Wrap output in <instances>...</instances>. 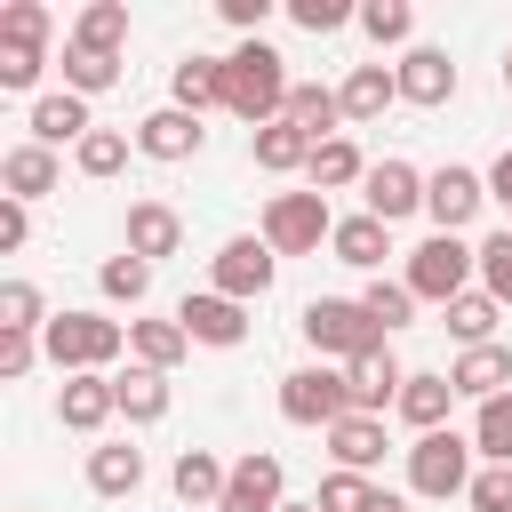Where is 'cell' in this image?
I'll return each instance as SVG.
<instances>
[{
  "label": "cell",
  "instance_id": "1",
  "mask_svg": "<svg viewBox=\"0 0 512 512\" xmlns=\"http://www.w3.org/2000/svg\"><path fill=\"white\" fill-rule=\"evenodd\" d=\"M288 56L280 48H264V40H240L232 56H224V112H240L248 128H272V120H288Z\"/></svg>",
  "mask_w": 512,
  "mask_h": 512
},
{
  "label": "cell",
  "instance_id": "2",
  "mask_svg": "<svg viewBox=\"0 0 512 512\" xmlns=\"http://www.w3.org/2000/svg\"><path fill=\"white\" fill-rule=\"evenodd\" d=\"M128 344V328L120 320H104V312H56L48 328H40V352L64 368V376H104V360Z\"/></svg>",
  "mask_w": 512,
  "mask_h": 512
},
{
  "label": "cell",
  "instance_id": "3",
  "mask_svg": "<svg viewBox=\"0 0 512 512\" xmlns=\"http://www.w3.org/2000/svg\"><path fill=\"white\" fill-rule=\"evenodd\" d=\"M296 328H304V344H312V352H328V360H344V368H352L360 352H376V344H384V328L368 320V304H360V296H312Z\"/></svg>",
  "mask_w": 512,
  "mask_h": 512
},
{
  "label": "cell",
  "instance_id": "4",
  "mask_svg": "<svg viewBox=\"0 0 512 512\" xmlns=\"http://www.w3.org/2000/svg\"><path fill=\"white\" fill-rule=\"evenodd\" d=\"M472 272H480V248H464L456 232H432L424 248H408V296H416V304H440V312H448Z\"/></svg>",
  "mask_w": 512,
  "mask_h": 512
},
{
  "label": "cell",
  "instance_id": "5",
  "mask_svg": "<svg viewBox=\"0 0 512 512\" xmlns=\"http://www.w3.org/2000/svg\"><path fill=\"white\" fill-rule=\"evenodd\" d=\"M472 456H480V448H472L464 432H448V424H440V432H416V448H408V488L432 496V504H448V496L472 488Z\"/></svg>",
  "mask_w": 512,
  "mask_h": 512
},
{
  "label": "cell",
  "instance_id": "6",
  "mask_svg": "<svg viewBox=\"0 0 512 512\" xmlns=\"http://www.w3.org/2000/svg\"><path fill=\"white\" fill-rule=\"evenodd\" d=\"M320 240H336L328 192H272V208H264V248H272V256H312Z\"/></svg>",
  "mask_w": 512,
  "mask_h": 512
},
{
  "label": "cell",
  "instance_id": "7",
  "mask_svg": "<svg viewBox=\"0 0 512 512\" xmlns=\"http://www.w3.org/2000/svg\"><path fill=\"white\" fill-rule=\"evenodd\" d=\"M280 416L288 424H344L352 416V384H344V368H296V376H280Z\"/></svg>",
  "mask_w": 512,
  "mask_h": 512
},
{
  "label": "cell",
  "instance_id": "8",
  "mask_svg": "<svg viewBox=\"0 0 512 512\" xmlns=\"http://www.w3.org/2000/svg\"><path fill=\"white\" fill-rule=\"evenodd\" d=\"M272 272H280V256L264 248V240H224L216 248V264H208V280H216V296H232V304H248V296H264L272 288Z\"/></svg>",
  "mask_w": 512,
  "mask_h": 512
},
{
  "label": "cell",
  "instance_id": "9",
  "mask_svg": "<svg viewBox=\"0 0 512 512\" xmlns=\"http://www.w3.org/2000/svg\"><path fill=\"white\" fill-rule=\"evenodd\" d=\"M480 200H488V176H472V168H432L424 176V216L440 224V232H464L472 216H480Z\"/></svg>",
  "mask_w": 512,
  "mask_h": 512
},
{
  "label": "cell",
  "instance_id": "10",
  "mask_svg": "<svg viewBox=\"0 0 512 512\" xmlns=\"http://www.w3.org/2000/svg\"><path fill=\"white\" fill-rule=\"evenodd\" d=\"M176 320H184V336H192V344H216V352H232V344L248 336V304H232V296H216V288L184 296V304H176Z\"/></svg>",
  "mask_w": 512,
  "mask_h": 512
},
{
  "label": "cell",
  "instance_id": "11",
  "mask_svg": "<svg viewBox=\"0 0 512 512\" xmlns=\"http://www.w3.org/2000/svg\"><path fill=\"white\" fill-rule=\"evenodd\" d=\"M344 384H352V416H384V408H400L408 368L392 360V344H376V352H360V360L344 368Z\"/></svg>",
  "mask_w": 512,
  "mask_h": 512
},
{
  "label": "cell",
  "instance_id": "12",
  "mask_svg": "<svg viewBox=\"0 0 512 512\" xmlns=\"http://www.w3.org/2000/svg\"><path fill=\"white\" fill-rule=\"evenodd\" d=\"M360 192H368V216H376V224H400V216L424 208V176H416L408 160H376V168L360 176Z\"/></svg>",
  "mask_w": 512,
  "mask_h": 512
},
{
  "label": "cell",
  "instance_id": "13",
  "mask_svg": "<svg viewBox=\"0 0 512 512\" xmlns=\"http://www.w3.org/2000/svg\"><path fill=\"white\" fill-rule=\"evenodd\" d=\"M200 144H208V128H200L192 112H176V104H160V112L136 120V152H144V160H192Z\"/></svg>",
  "mask_w": 512,
  "mask_h": 512
},
{
  "label": "cell",
  "instance_id": "14",
  "mask_svg": "<svg viewBox=\"0 0 512 512\" xmlns=\"http://www.w3.org/2000/svg\"><path fill=\"white\" fill-rule=\"evenodd\" d=\"M280 504H288V496H280V456H264V448H256V456H240V464H232V480H224V504H216V512H280Z\"/></svg>",
  "mask_w": 512,
  "mask_h": 512
},
{
  "label": "cell",
  "instance_id": "15",
  "mask_svg": "<svg viewBox=\"0 0 512 512\" xmlns=\"http://www.w3.org/2000/svg\"><path fill=\"white\" fill-rule=\"evenodd\" d=\"M176 248H184V216H176L168 200H136V208H128V256L160 264V256H176Z\"/></svg>",
  "mask_w": 512,
  "mask_h": 512
},
{
  "label": "cell",
  "instance_id": "16",
  "mask_svg": "<svg viewBox=\"0 0 512 512\" xmlns=\"http://www.w3.org/2000/svg\"><path fill=\"white\" fill-rule=\"evenodd\" d=\"M112 408H120L112 376H64V392H56V424L64 432H104Z\"/></svg>",
  "mask_w": 512,
  "mask_h": 512
},
{
  "label": "cell",
  "instance_id": "17",
  "mask_svg": "<svg viewBox=\"0 0 512 512\" xmlns=\"http://www.w3.org/2000/svg\"><path fill=\"white\" fill-rule=\"evenodd\" d=\"M392 72H400V96H408V104H448V96H456V64H448V48H408Z\"/></svg>",
  "mask_w": 512,
  "mask_h": 512
},
{
  "label": "cell",
  "instance_id": "18",
  "mask_svg": "<svg viewBox=\"0 0 512 512\" xmlns=\"http://www.w3.org/2000/svg\"><path fill=\"white\" fill-rule=\"evenodd\" d=\"M88 136H96L88 96H72V88H64V96H40V104H32V144H48V152H56V144H88Z\"/></svg>",
  "mask_w": 512,
  "mask_h": 512
},
{
  "label": "cell",
  "instance_id": "19",
  "mask_svg": "<svg viewBox=\"0 0 512 512\" xmlns=\"http://www.w3.org/2000/svg\"><path fill=\"white\" fill-rule=\"evenodd\" d=\"M328 456H336V472H376V464H384V416H344V424H328Z\"/></svg>",
  "mask_w": 512,
  "mask_h": 512
},
{
  "label": "cell",
  "instance_id": "20",
  "mask_svg": "<svg viewBox=\"0 0 512 512\" xmlns=\"http://www.w3.org/2000/svg\"><path fill=\"white\" fill-rule=\"evenodd\" d=\"M168 96H176V112H208V104H224V56H184L176 72H168Z\"/></svg>",
  "mask_w": 512,
  "mask_h": 512
},
{
  "label": "cell",
  "instance_id": "21",
  "mask_svg": "<svg viewBox=\"0 0 512 512\" xmlns=\"http://www.w3.org/2000/svg\"><path fill=\"white\" fill-rule=\"evenodd\" d=\"M248 152H256V168H264V176H288V168H312V152H320V144H312L296 120H272V128H256V136H248Z\"/></svg>",
  "mask_w": 512,
  "mask_h": 512
},
{
  "label": "cell",
  "instance_id": "22",
  "mask_svg": "<svg viewBox=\"0 0 512 512\" xmlns=\"http://www.w3.org/2000/svg\"><path fill=\"white\" fill-rule=\"evenodd\" d=\"M448 384H456L464 400H496V392L512 384V352H504V344H472V352L448 368Z\"/></svg>",
  "mask_w": 512,
  "mask_h": 512
},
{
  "label": "cell",
  "instance_id": "23",
  "mask_svg": "<svg viewBox=\"0 0 512 512\" xmlns=\"http://www.w3.org/2000/svg\"><path fill=\"white\" fill-rule=\"evenodd\" d=\"M336 96H344V120H384V104L400 96V72L392 64H352V80Z\"/></svg>",
  "mask_w": 512,
  "mask_h": 512
},
{
  "label": "cell",
  "instance_id": "24",
  "mask_svg": "<svg viewBox=\"0 0 512 512\" xmlns=\"http://www.w3.org/2000/svg\"><path fill=\"white\" fill-rule=\"evenodd\" d=\"M56 152L48 144H16L8 160H0V184H8V200H40V192H56Z\"/></svg>",
  "mask_w": 512,
  "mask_h": 512
},
{
  "label": "cell",
  "instance_id": "25",
  "mask_svg": "<svg viewBox=\"0 0 512 512\" xmlns=\"http://www.w3.org/2000/svg\"><path fill=\"white\" fill-rule=\"evenodd\" d=\"M88 488H96V496H136V488H144V448L104 440V448L88 456Z\"/></svg>",
  "mask_w": 512,
  "mask_h": 512
},
{
  "label": "cell",
  "instance_id": "26",
  "mask_svg": "<svg viewBox=\"0 0 512 512\" xmlns=\"http://www.w3.org/2000/svg\"><path fill=\"white\" fill-rule=\"evenodd\" d=\"M288 120H296L312 144H328V136H336V120H344V96H336V88H320V80H296V88H288Z\"/></svg>",
  "mask_w": 512,
  "mask_h": 512
},
{
  "label": "cell",
  "instance_id": "27",
  "mask_svg": "<svg viewBox=\"0 0 512 512\" xmlns=\"http://www.w3.org/2000/svg\"><path fill=\"white\" fill-rule=\"evenodd\" d=\"M384 232H392V224H376V216L360 208V216H344V224H336V240H328V248H336V264H352V272H376V264L392 256V248H384Z\"/></svg>",
  "mask_w": 512,
  "mask_h": 512
},
{
  "label": "cell",
  "instance_id": "28",
  "mask_svg": "<svg viewBox=\"0 0 512 512\" xmlns=\"http://www.w3.org/2000/svg\"><path fill=\"white\" fill-rule=\"evenodd\" d=\"M112 392H120V416H128V424H160V416H168V376L144 368V360H136L128 376H112Z\"/></svg>",
  "mask_w": 512,
  "mask_h": 512
},
{
  "label": "cell",
  "instance_id": "29",
  "mask_svg": "<svg viewBox=\"0 0 512 512\" xmlns=\"http://www.w3.org/2000/svg\"><path fill=\"white\" fill-rule=\"evenodd\" d=\"M128 344H136V360H144V368H160V376H168V368L192 352L184 320H128Z\"/></svg>",
  "mask_w": 512,
  "mask_h": 512
},
{
  "label": "cell",
  "instance_id": "30",
  "mask_svg": "<svg viewBox=\"0 0 512 512\" xmlns=\"http://www.w3.org/2000/svg\"><path fill=\"white\" fill-rule=\"evenodd\" d=\"M448 400H456V384H448V376H432V368L400 384V416H408L416 432H440V424H448Z\"/></svg>",
  "mask_w": 512,
  "mask_h": 512
},
{
  "label": "cell",
  "instance_id": "31",
  "mask_svg": "<svg viewBox=\"0 0 512 512\" xmlns=\"http://www.w3.org/2000/svg\"><path fill=\"white\" fill-rule=\"evenodd\" d=\"M224 480H232V464H216L208 448H184V456H176V496H184V504H208V512H216V504H224Z\"/></svg>",
  "mask_w": 512,
  "mask_h": 512
},
{
  "label": "cell",
  "instance_id": "32",
  "mask_svg": "<svg viewBox=\"0 0 512 512\" xmlns=\"http://www.w3.org/2000/svg\"><path fill=\"white\" fill-rule=\"evenodd\" d=\"M120 40H128V8H120V0H88V8H80V24H72V48L120 56Z\"/></svg>",
  "mask_w": 512,
  "mask_h": 512
},
{
  "label": "cell",
  "instance_id": "33",
  "mask_svg": "<svg viewBox=\"0 0 512 512\" xmlns=\"http://www.w3.org/2000/svg\"><path fill=\"white\" fill-rule=\"evenodd\" d=\"M496 312H504V304H496L488 288H464V296L448 304V336H456L464 352H472V344H496Z\"/></svg>",
  "mask_w": 512,
  "mask_h": 512
},
{
  "label": "cell",
  "instance_id": "34",
  "mask_svg": "<svg viewBox=\"0 0 512 512\" xmlns=\"http://www.w3.org/2000/svg\"><path fill=\"white\" fill-rule=\"evenodd\" d=\"M360 176H368V160H360L352 136H328V144L312 152V192H344V184H360Z\"/></svg>",
  "mask_w": 512,
  "mask_h": 512
},
{
  "label": "cell",
  "instance_id": "35",
  "mask_svg": "<svg viewBox=\"0 0 512 512\" xmlns=\"http://www.w3.org/2000/svg\"><path fill=\"white\" fill-rule=\"evenodd\" d=\"M472 448H480L488 464H512V392L480 400V416H472Z\"/></svg>",
  "mask_w": 512,
  "mask_h": 512
},
{
  "label": "cell",
  "instance_id": "36",
  "mask_svg": "<svg viewBox=\"0 0 512 512\" xmlns=\"http://www.w3.org/2000/svg\"><path fill=\"white\" fill-rule=\"evenodd\" d=\"M112 80H120V56H96V48H72L64 40V88L72 96H104Z\"/></svg>",
  "mask_w": 512,
  "mask_h": 512
},
{
  "label": "cell",
  "instance_id": "37",
  "mask_svg": "<svg viewBox=\"0 0 512 512\" xmlns=\"http://www.w3.org/2000/svg\"><path fill=\"white\" fill-rule=\"evenodd\" d=\"M96 288H104L112 304H144V296H152V264L120 248V256H104V272H96Z\"/></svg>",
  "mask_w": 512,
  "mask_h": 512
},
{
  "label": "cell",
  "instance_id": "38",
  "mask_svg": "<svg viewBox=\"0 0 512 512\" xmlns=\"http://www.w3.org/2000/svg\"><path fill=\"white\" fill-rule=\"evenodd\" d=\"M360 304H368V320H376L384 336L416 320V296H408V280H368V288H360Z\"/></svg>",
  "mask_w": 512,
  "mask_h": 512
},
{
  "label": "cell",
  "instance_id": "39",
  "mask_svg": "<svg viewBox=\"0 0 512 512\" xmlns=\"http://www.w3.org/2000/svg\"><path fill=\"white\" fill-rule=\"evenodd\" d=\"M376 496H384V488H376L368 472H328L312 504H320V512H376Z\"/></svg>",
  "mask_w": 512,
  "mask_h": 512
},
{
  "label": "cell",
  "instance_id": "40",
  "mask_svg": "<svg viewBox=\"0 0 512 512\" xmlns=\"http://www.w3.org/2000/svg\"><path fill=\"white\" fill-rule=\"evenodd\" d=\"M0 48H48V8L40 0H8L0 8Z\"/></svg>",
  "mask_w": 512,
  "mask_h": 512
},
{
  "label": "cell",
  "instance_id": "41",
  "mask_svg": "<svg viewBox=\"0 0 512 512\" xmlns=\"http://www.w3.org/2000/svg\"><path fill=\"white\" fill-rule=\"evenodd\" d=\"M48 320H56V312H40V288H32V280H8V288H0V328H16V336H40Z\"/></svg>",
  "mask_w": 512,
  "mask_h": 512
},
{
  "label": "cell",
  "instance_id": "42",
  "mask_svg": "<svg viewBox=\"0 0 512 512\" xmlns=\"http://www.w3.org/2000/svg\"><path fill=\"white\" fill-rule=\"evenodd\" d=\"M360 32H368L376 48H392V40L416 32V8H408V0H368V8H360Z\"/></svg>",
  "mask_w": 512,
  "mask_h": 512
},
{
  "label": "cell",
  "instance_id": "43",
  "mask_svg": "<svg viewBox=\"0 0 512 512\" xmlns=\"http://www.w3.org/2000/svg\"><path fill=\"white\" fill-rule=\"evenodd\" d=\"M480 288H488L496 304H512V232H488V240H480Z\"/></svg>",
  "mask_w": 512,
  "mask_h": 512
},
{
  "label": "cell",
  "instance_id": "44",
  "mask_svg": "<svg viewBox=\"0 0 512 512\" xmlns=\"http://www.w3.org/2000/svg\"><path fill=\"white\" fill-rule=\"evenodd\" d=\"M120 168H128V136L120 128H96L80 144V176H120Z\"/></svg>",
  "mask_w": 512,
  "mask_h": 512
},
{
  "label": "cell",
  "instance_id": "45",
  "mask_svg": "<svg viewBox=\"0 0 512 512\" xmlns=\"http://www.w3.org/2000/svg\"><path fill=\"white\" fill-rule=\"evenodd\" d=\"M464 496H472V512H512V464H480Z\"/></svg>",
  "mask_w": 512,
  "mask_h": 512
},
{
  "label": "cell",
  "instance_id": "46",
  "mask_svg": "<svg viewBox=\"0 0 512 512\" xmlns=\"http://www.w3.org/2000/svg\"><path fill=\"white\" fill-rule=\"evenodd\" d=\"M288 16H296L304 32H344L360 8H344V0H288Z\"/></svg>",
  "mask_w": 512,
  "mask_h": 512
},
{
  "label": "cell",
  "instance_id": "47",
  "mask_svg": "<svg viewBox=\"0 0 512 512\" xmlns=\"http://www.w3.org/2000/svg\"><path fill=\"white\" fill-rule=\"evenodd\" d=\"M32 360H40V336H16V328H0V384L32 376Z\"/></svg>",
  "mask_w": 512,
  "mask_h": 512
},
{
  "label": "cell",
  "instance_id": "48",
  "mask_svg": "<svg viewBox=\"0 0 512 512\" xmlns=\"http://www.w3.org/2000/svg\"><path fill=\"white\" fill-rule=\"evenodd\" d=\"M48 64V48H0V88H32Z\"/></svg>",
  "mask_w": 512,
  "mask_h": 512
},
{
  "label": "cell",
  "instance_id": "49",
  "mask_svg": "<svg viewBox=\"0 0 512 512\" xmlns=\"http://www.w3.org/2000/svg\"><path fill=\"white\" fill-rule=\"evenodd\" d=\"M216 8H224L232 32H264V16H272V0H216Z\"/></svg>",
  "mask_w": 512,
  "mask_h": 512
},
{
  "label": "cell",
  "instance_id": "50",
  "mask_svg": "<svg viewBox=\"0 0 512 512\" xmlns=\"http://www.w3.org/2000/svg\"><path fill=\"white\" fill-rule=\"evenodd\" d=\"M24 240H32V216H24V200H0V248L16 256Z\"/></svg>",
  "mask_w": 512,
  "mask_h": 512
},
{
  "label": "cell",
  "instance_id": "51",
  "mask_svg": "<svg viewBox=\"0 0 512 512\" xmlns=\"http://www.w3.org/2000/svg\"><path fill=\"white\" fill-rule=\"evenodd\" d=\"M488 200H504V216H512V152L488 168Z\"/></svg>",
  "mask_w": 512,
  "mask_h": 512
},
{
  "label": "cell",
  "instance_id": "52",
  "mask_svg": "<svg viewBox=\"0 0 512 512\" xmlns=\"http://www.w3.org/2000/svg\"><path fill=\"white\" fill-rule=\"evenodd\" d=\"M280 512H320V504H280Z\"/></svg>",
  "mask_w": 512,
  "mask_h": 512
},
{
  "label": "cell",
  "instance_id": "53",
  "mask_svg": "<svg viewBox=\"0 0 512 512\" xmlns=\"http://www.w3.org/2000/svg\"><path fill=\"white\" fill-rule=\"evenodd\" d=\"M504 88H512V56H504Z\"/></svg>",
  "mask_w": 512,
  "mask_h": 512
}]
</instances>
